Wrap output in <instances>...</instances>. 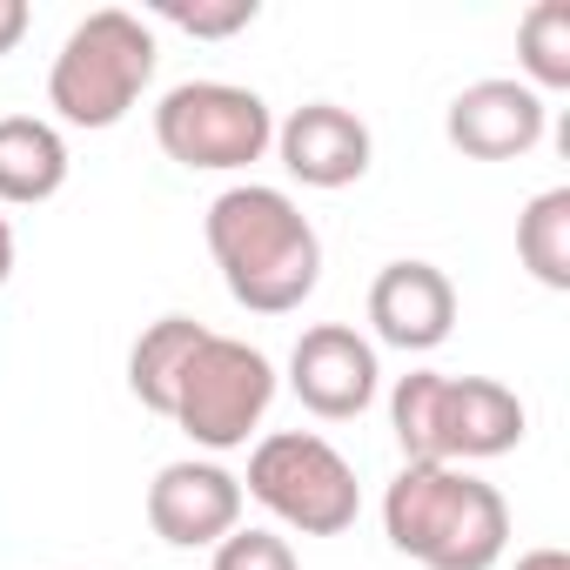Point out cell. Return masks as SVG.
Masks as SVG:
<instances>
[{"label": "cell", "instance_id": "1", "mask_svg": "<svg viewBox=\"0 0 570 570\" xmlns=\"http://www.w3.org/2000/svg\"><path fill=\"white\" fill-rule=\"evenodd\" d=\"M202 235L228 296L248 316H296L323 282V235L282 188H262V181L222 188L208 202Z\"/></svg>", "mask_w": 570, "mask_h": 570}, {"label": "cell", "instance_id": "2", "mask_svg": "<svg viewBox=\"0 0 570 570\" xmlns=\"http://www.w3.org/2000/svg\"><path fill=\"white\" fill-rule=\"evenodd\" d=\"M383 530L423 570H497L510 543V503L497 483L456 463H403L383 490Z\"/></svg>", "mask_w": 570, "mask_h": 570}, {"label": "cell", "instance_id": "3", "mask_svg": "<svg viewBox=\"0 0 570 570\" xmlns=\"http://www.w3.org/2000/svg\"><path fill=\"white\" fill-rule=\"evenodd\" d=\"M390 430L403 463H490L510 456L530 430L523 396L503 390L497 376H436L410 370L390 390Z\"/></svg>", "mask_w": 570, "mask_h": 570}, {"label": "cell", "instance_id": "4", "mask_svg": "<svg viewBox=\"0 0 570 570\" xmlns=\"http://www.w3.org/2000/svg\"><path fill=\"white\" fill-rule=\"evenodd\" d=\"M155 35L128 8H95L68 28L55 68H48V108L68 128H115L155 81Z\"/></svg>", "mask_w": 570, "mask_h": 570}, {"label": "cell", "instance_id": "5", "mask_svg": "<svg viewBox=\"0 0 570 570\" xmlns=\"http://www.w3.org/2000/svg\"><path fill=\"white\" fill-rule=\"evenodd\" d=\"M242 497H255L275 523H289L303 537H343L363 517V483L350 456L316 436V430H275L248 450Z\"/></svg>", "mask_w": 570, "mask_h": 570}, {"label": "cell", "instance_id": "6", "mask_svg": "<svg viewBox=\"0 0 570 570\" xmlns=\"http://www.w3.org/2000/svg\"><path fill=\"white\" fill-rule=\"evenodd\" d=\"M155 141L168 161H181L195 175H235L275 148V115L255 88L181 81L155 101Z\"/></svg>", "mask_w": 570, "mask_h": 570}, {"label": "cell", "instance_id": "7", "mask_svg": "<svg viewBox=\"0 0 570 570\" xmlns=\"http://www.w3.org/2000/svg\"><path fill=\"white\" fill-rule=\"evenodd\" d=\"M268 403H275V363L255 343L208 330V343L195 350V363H188V376L175 390V416L168 423H181L202 450L222 456V450H242L262 430Z\"/></svg>", "mask_w": 570, "mask_h": 570}, {"label": "cell", "instance_id": "8", "mask_svg": "<svg viewBox=\"0 0 570 570\" xmlns=\"http://www.w3.org/2000/svg\"><path fill=\"white\" fill-rule=\"evenodd\" d=\"M289 390L309 416L323 423H350L376 403L383 390V363H376V343L356 336L350 323H316L296 336L289 350Z\"/></svg>", "mask_w": 570, "mask_h": 570}, {"label": "cell", "instance_id": "9", "mask_svg": "<svg viewBox=\"0 0 570 570\" xmlns=\"http://www.w3.org/2000/svg\"><path fill=\"white\" fill-rule=\"evenodd\" d=\"M148 530L168 550H215L228 530H242V476L208 456L161 463L148 483Z\"/></svg>", "mask_w": 570, "mask_h": 570}, {"label": "cell", "instance_id": "10", "mask_svg": "<svg viewBox=\"0 0 570 570\" xmlns=\"http://www.w3.org/2000/svg\"><path fill=\"white\" fill-rule=\"evenodd\" d=\"M550 128V101L510 75H490V81H470L450 115H443V135L456 155L470 161H523Z\"/></svg>", "mask_w": 570, "mask_h": 570}, {"label": "cell", "instance_id": "11", "mask_svg": "<svg viewBox=\"0 0 570 570\" xmlns=\"http://www.w3.org/2000/svg\"><path fill=\"white\" fill-rule=\"evenodd\" d=\"M370 330L403 356H430L456 330V289L436 262H390L370 282Z\"/></svg>", "mask_w": 570, "mask_h": 570}, {"label": "cell", "instance_id": "12", "mask_svg": "<svg viewBox=\"0 0 570 570\" xmlns=\"http://www.w3.org/2000/svg\"><path fill=\"white\" fill-rule=\"evenodd\" d=\"M275 155H282V168H289L303 188H350V181L370 175L376 141H370V128H363L350 108H336V101H303L289 121L275 128Z\"/></svg>", "mask_w": 570, "mask_h": 570}, {"label": "cell", "instance_id": "13", "mask_svg": "<svg viewBox=\"0 0 570 570\" xmlns=\"http://www.w3.org/2000/svg\"><path fill=\"white\" fill-rule=\"evenodd\" d=\"M68 188V141L41 115H0V202L35 208Z\"/></svg>", "mask_w": 570, "mask_h": 570}, {"label": "cell", "instance_id": "14", "mask_svg": "<svg viewBox=\"0 0 570 570\" xmlns=\"http://www.w3.org/2000/svg\"><path fill=\"white\" fill-rule=\"evenodd\" d=\"M202 343H208V330L195 316H161V323H148L135 336V350H128V390H135V403L148 416H175V390H181V376H188V363H195Z\"/></svg>", "mask_w": 570, "mask_h": 570}, {"label": "cell", "instance_id": "15", "mask_svg": "<svg viewBox=\"0 0 570 570\" xmlns=\"http://www.w3.org/2000/svg\"><path fill=\"white\" fill-rule=\"evenodd\" d=\"M517 255L543 289H570V188L530 195V208L517 215Z\"/></svg>", "mask_w": 570, "mask_h": 570}, {"label": "cell", "instance_id": "16", "mask_svg": "<svg viewBox=\"0 0 570 570\" xmlns=\"http://www.w3.org/2000/svg\"><path fill=\"white\" fill-rule=\"evenodd\" d=\"M517 61H523V88L537 95L570 88V0H537L517 21Z\"/></svg>", "mask_w": 570, "mask_h": 570}, {"label": "cell", "instance_id": "17", "mask_svg": "<svg viewBox=\"0 0 570 570\" xmlns=\"http://www.w3.org/2000/svg\"><path fill=\"white\" fill-rule=\"evenodd\" d=\"M155 14H161L168 28L195 35V41H228V35H242V28H255L262 0H155Z\"/></svg>", "mask_w": 570, "mask_h": 570}, {"label": "cell", "instance_id": "18", "mask_svg": "<svg viewBox=\"0 0 570 570\" xmlns=\"http://www.w3.org/2000/svg\"><path fill=\"white\" fill-rule=\"evenodd\" d=\"M208 570H303L296 563V550H289V537H275V530H228L222 543H215V557H208Z\"/></svg>", "mask_w": 570, "mask_h": 570}, {"label": "cell", "instance_id": "19", "mask_svg": "<svg viewBox=\"0 0 570 570\" xmlns=\"http://www.w3.org/2000/svg\"><path fill=\"white\" fill-rule=\"evenodd\" d=\"M28 0H0V55H14L21 48V35H28Z\"/></svg>", "mask_w": 570, "mask_h": 570}, {"label": "cell", "instance_id": "20", "mask_svg": "<svg viewBox=\"0 0 570 570\" xmlns=\"http://www.w3.org/2000/svg\"><path fill=\"white\" fill-rule=\"evenodd\" d=\"M510 570H570V557H563V550H523Z\"/></svg>", "mask_w": 570, "mask_h": 570}, {"label": "cell", "instance_id": "21", "mask_svg": "<svg viewBox=\"0 0 570 570\" xmlns=\"http://www.w3.org/2000/svg\"><path fill=\"white\" fill-rule=\"evenodd\" d=\"M8 275H14V228L0 215V289H8Z\"/></svg>", "mask_w": 570, "mask_h": 570}]
</instances>
